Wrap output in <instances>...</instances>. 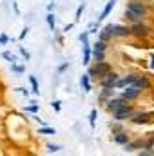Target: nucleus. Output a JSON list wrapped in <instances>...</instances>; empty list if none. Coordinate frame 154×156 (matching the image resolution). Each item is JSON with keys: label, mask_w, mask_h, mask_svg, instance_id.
Segmentation results:
<instances>
[{"label": "nucleus", "mask_w": 154, "mask_h": 156, "mask_svg": "<svg viewBox=\"0 0 154 156\" xmlns=\"http://www.w3.org/2000/svg\"><path fill=\"white\" fill-rule=\"evenodd\" d=\"M29 82H31V89H33V95H40V87H38V80H36V76L31 75V76H29Z\"/></svg>", "instance_id": "nucleus-19"}, {"label": "nucleus", "mask_w": 154, "mask_h": 156, "mask_svg": "<svg viewBox=\"0 0 154 156\" xmlns=\"http://www.w3.org/2000/svg\"><path fill=\"white\" fill-rule=\"evenodd\" d=\"M114 96V89H104L101 91V98H112Z\"/></svg>", "instance_id": "nucleus-27"}, {"label": "nucleus", "mask_w": 154, "mask_h": 156, "mask_svg": "<svg viewBox=\"0 0 154 156\" xmlns=\"http://www.w3.org/2000/svg\"><path fill=\"white\" fill-rule=\"evenodd\" d=\"M131 33H134L136 36H145V35L149 33V27L143 26V24H140V22H136L134 26L131 27Z\"/></svg>", "instance_id": "nucleus-12"}, {"label": "nucleus", "mask_w": 154, "mask_h": 156, "mask_svg": "<svg viewBox=\"0 0 154 156\" xmlns=\"http://www.w3.org/2000/svg\"><path fill=\"white\" fill-rule=\"evenodd\" d=\"M45 147H47V151H49L51 154H56L58 151H62V145H56V143H47Z\"/></svg>", "instance_id": "nucleus-23"}, {"label": "nucleus", "mask_w": 154, "mask_h": 156, "mask_svg": "<svg viewBox=\"0 0 154 156\" xmlns=\"http://www.w3.org/2000/svg\"><path fill=\"white\" fill-rule=\"evenodd\" d=\"M71 29H73V24H69V26H65V27H64V31H65V33H69Z\"/></svg>", "instance_id": "nucleus-38"}, {"label": "nucleus", "mask_w": 154, "mask_h": 156, "mask_svg": "<svg viewBox=\"0 0 154 156\" xmlns=\"http://www.w3.org/2000/svg\"><path fill=\"white\" fill-rule=\"evenodd\" d=\"M138 156H154V151H140Z\"/></svg>", "instance_id": "nucleus-33"}, {"label": "nucleus", "mask_w": 154, "mask_h": 156, "mask_svg": "<svg viewBox=\"0 0 154 156\" xmlns=\"http://www.w3.org/2000/svg\"><path fill=\"white\" fill-rule=\"evenodd\" d=\"M18 51H20V55L24 56V60H26V62H27V60H31V55H29V51H27V49H24L22 46H18Z\"/></svg>", "instance_id": "nucleus-26"}, {"label": "nucleus", "mask_w": 154, "mask_h": 156, "mask_svg": "<svg viewBox=\"0 0 154 156\" xmlns=\"http://www.w3.org/2000/svg\"><path fill=\"white\" fill-rule=\"evenodd\" d=\"M112 142L125 147V145L131 142V136H129V132H127V131H121V132H118V134H114V136H112Z\"/></svg>", "instance_id": "nucleus-10"}, {"label": "nucleus", "mask_w": 154, "mask_h": 156, "mask_svg": "<svg viewBox=\"0 0 154 156\" xmlns=\"http://www.w3.org/2000/svg\"><path fill=\"white\" fill-rule=\"evenodd\" d=\"M150 69H154V55L150 56Z\"/></svg>", "instance_id": "nucleus-39"}, {"label": "nucleus", "mask_w": 154, "mask_h": 156, "mask_svg": "<svg viewBox=\"0 0 154 156\" xmlns=\"http://www.w3.org/2000/svg\"><path fill=\"white\" fill-rule=\"evenodd\" d=\"M107 49V44L101 42V40H98V42L94 44V51H105Z\"/></svg>", "instance_id": "nucleus-29"}, {"label": "nucleus", "mask_w": 154, "mask_h": 156, "mask_svg": "<svg viewBox=\"0 0 154 156\" xmlns=\"http://www.w3.org/2000/svg\"><path fill=\"white\" fill-rule=\"evenodd\" d=\"M125 105H127V102L123 100V98H109V100H105V107H107L111 113H114V111L125 107Z\"/></svg>", "instance_id": "nucleus-8"}, {"label": "nucleus", "mask_w": 154, "mask_h": 156, "mask_svg": "<svg viewBox=\"0 0 154 156\" xmlns=\"http://www.w3.org/2000/svg\"><path fill=\"white\" fill-rule=\"evenodd\" d=\"M134 113L136 111L132 109L131 105H125V107H121V109L112 113V120H114V122H125V120H131L132 116H134Z\"/></svg>", "instance_id": "nucleus-4"}, {"label": "nucleus", "mask_w": 154, "mask_h": 156, "mask_svg": "<svg viewBox=\"0 0 154 156\" xmlns=\"http://www.w3.org/2000/svg\"><path fill=\"white\" fill-rule=\"evenodd\" d=\"M38 134L53 136V134H56V129H55V127H49V125H45V127H38Z\"/></svg>", "instance_id": "nucleus-17"}, {"label": "nucleus", "mask_w": 154, "mask_h": 156, "mask_svg": "<svg viewBox=\"0 0 154 156\" xmlns=\"http://www.w3.org/2000/svg\"><path fill=\"white\" fill-rule=\"evenodd\" d=\"M27 33H29V27L26 26V27L22 29V33H20V36H18V38H20V40H22V38H26V35H27Z\"/></svg>", "instance_id": "nucleus-36"}, {"label": "nucleus", "mask_w": 154, "mask_h": 156, "mask_svg": "<svg viewBox=\"0 0 154 156\" xmlns=\"http://www.w3.org/2000/svg\"><path fill=\"white\" fill-rule=\"evenodd\" d=\"M96 116H98V111L91 109V113H89V125H91V129L96 127Z\"/></svg>", "instance_id": "nucleus-20"}, {"label": "nucleus", "mask_w": 154, "mask_h": 156, "mask_svg": "<svg viewBox=\"0 0 154 156\" xmlns=\"http://www.w3.org/2000/svg\"><path fill=\"white\" fill-rule=\"evenodd\" d=\"M140 89L138 87H134V85H131V87H127V89H123L121 91V95H120V98H123L125 102H131V100H136L138 96H140Z\"/></svg>", "instance_id": "nucleus-7"}, {"label": "nucleus", "mask_w": 154, "mask_h": 156, "mask_svg": "<svg viewBox=\"0 0 154 156\" xmlns=\"http://www.w3.org/2000/svg\"><path fill=\"white\" fill-rule=\"evenodd\" d=\"M104 33H107L109 36H129L131 35V29L125 26H118V24H107L104 29Z\"/></svg>", "instance_id": "nucleus-2"}, {"label": "nucleus", "mask_w": 154, "mask_h": 156, "mask_svg": "<svg viewBox=\"0 0 154 156\" xmlns=\"http://www.w3.org/2000/svg\"><path fill=\"white\" fill-rule=\"evenodd\" d=\"M132 85H134V87H138L140 91H145V89H149V87H150V80H149L145 75H138L136 82H134Z\"/></svg>", "instance_id": "nucleus-11"}, {"label": "nucleus", "mask_w": 154, "mask_h": 156, "mask_svg": "<svg viewBox=\"0 0 154 156\" xmlns=\"http://www.w3.org/2000/svg\"><path fill=\"white\" fill-rule=\"evenodd\" d=\"M7 42H9V38L6 35H0V46H6Z\"/></svg>", "instance_id": "nucleus-35"}, {"label": "nucleus", "mask_w": 154, "mask_h": 156, "mask_svg": "<svg viewBox=\"0 0 154 156\" xmlns=\"http://www.w3.org/2000/svg\"><path fill=\"white\" fill-rule=\"evenodd\" d=\"M111 73V67H109V64L107 62H101V64H96L94 67H89V73L87 75L91 76V78H104V76H107Z\"/></svg>", "instance_id": "nucleus-3"}, {"label": "nucleus", "mask_w": 154, "mask_h": 156, "mask_svg": "<svg viewBox=\"0 0 154 156\" xmlns=\"http://www.w3.org/2000/svg\"><path fill=\"white\" fill-rule=\"evenodd\" d=\"M118 80H120V75L118 73H109L107 76H104L100 80V84H101V87L104 89H116V84H118Z\"/></svg>", "instance_id": "nucleus-5"}, {"label": "nucleus", "mask_w": 154, "mask_h": 156, "mask_svg": "<svg viewBox=\"0 0 154 156\" xmlns=\"http://www.w3.org/2000/svg\"><path fill=\"white\" fill-rule=\"evenodd\" d=\"M33 120H35V122H38V123H40V127H45V122H44V120H42V118H40V116H36V114H35V116H33Z\"/></svg>", "instance_id": "nucleus-32"}, {"label": "nucleus", "mask_w": 154, "mask_h": 156, "mask_svg": "<svg viewBox=\"0 0 154 156\" xmlns=\"http://www.w3.org/2000/svg\"><path fill=\"white\" fill-rule=\"evenodd\" d=\"M127 152H132V151H138V149H143V138H138V140H134V142H129L125 147Z\"/></svg>", "instance_id": "nucleus-13"}, {"label": "nucleus", "mask_w": 154, "mask_h": 156, "mask_svg": "<svg viewBox=\"0 0 154 156\" xmlns=\"http://www.w3.org/2000/svg\"><path fill=\"white\" fill-rule=\"evenodd\" d=\"M67 67H69V62H65V64H62V66L58 67V73H64V71H65Z\"/></svg>", "instance_id": "nucleus-37"}, {"label": "nucleus", "mask_w": 154, "mask_h": 156, "mask_svg": "<svg viewBox=\"0 0 154 156\" xmlns=\"http://www.w3.org/2000/svg\"><path fill=\"white\" fill-rule=\"evenodd\" d=\"M51 107L55 109V113H60L62 111V102L60 100H53V102H51Z\"/></svg>", "instance_id": "nucleus-28"}, {"label": "nucleus", "mask_w": 154, "mask_h": 156, "mask_svg": "<svg viewBox=\"0 0 154 156\" xmlns=\"http://www.w3.org/2000/svg\"><path fill=\"white\" fill-rule=\"evenodd\" d=\"M2 58L7 60V62H11V64H15V62H16V56L11 53V51H2Z\"/></svg>", "instance_id": "nucleus-22"}, {"label": "nucleus", "mask_w": 154, "mask_h": 156, "mask_svg": "<svg viewBox=\"0 0 154 156\" xmlns=\"http://www.w3.org/2000/svg\"><path fill=\"white\" fill-rule=\"evenodd\" d=\"M82 11H84V4H80V6H78V9H76V20H80Z\"/></svg>", "instance_id": "nucleus-34"}, {"label": "nucleus", "mask_w": 154, "mask_h": 156, "mask_svg": "<svg viewBox=\"0 0 154 156\" xmlns=\"http://www.w3.org/2000/svg\"><path fill=\"white\" fill-rule=\"evenodd\" d=\"M92 58H94L96 64H101V62H105V51H92Z\"/></svg>", "instance_id": "nucleus-18"}, {"label": "nucleus", "mask_w": 154, "mask_h": 156, "mask_svg": "<svg viewBox=\"0 0 154 156\" xmlns=\"http://www.w3.org/2000/svg\"><path fill=\"white\" fill-rule=\"evenodd\" d=\"M121 131H125V129H123L120 123H111V132H112V136H114V134H118V132H121Z\"/></svg>", "instance_id": "nucleus-24"}, {"label": "nucleus", "mask_w": 154, "mask_h": 156, "mask_svg": "<svg viewBox=\"0 0 154 156\" xmlns=\"http://www.w3.org/2000/svg\"><path fill=\"white\" fill-rule=\"evenodd\" d=\"M114 4H116V0H109V2L105 4V7H104V11L100 13V16H98V22H101V20H104L109 13H111V9L114 7Z\"/></svg>", "instance_id": "nucleus-14"}, {"label": "nucleus", "mask_w": 154, "mask_h": 156, "mask_svg": "<svg viewBox=\"0 0 154 156\" xmlns=\"http://www.w3.org/2000/svg\"><path fill=\"white\" fill-rule=\"evenodd\" d=\"M145 13H147V7L143 6L141 2H131V4H127V7H125V15H127L129 18H132V20H140Z\"/></svg>", "instance_id": "nucleus-1"}, {"label": "nucleus", "mask_w": 154, "mask_h": 156, "mask_svg": "<svg viewBox=\"0 0 154 156\" xmlns=\"http://www.w3.org/2000/svg\"><path fill=\"white\" fill-rule=\"evenodd\" d=\"M24 111H26V113H35V114H36V113L40 111V105H38L36 102H31V105H26Z\"/></svg>", "instance_id": "nucleus-21"}, {"label": "nucleus", "mask_w": 154, "mask_h": 156, "mask_svg": "<svg viewBox=\"0 0 154 156\" xmlns=\"http://www.w3.org/2000/svg\"><path fill=\"white\" fill-rule=\"evenodd\" d=\"M15 91H16V93H20V95H24V96H26V98H27V96H29V95H31V93H29V91H27V89H24V87H16V89H15Z\"/></svg>", "instance_id": "nucleus-31"}, {"label": "nucleus", "mask_w": 154, "mask_h": 156, "mask_svg": "<svg viewBox=\"0 0 154 156\" xmlns=\"http://www.w3.org/2000/svg\"><path fill=\"white\" fill-rule=\"evenodd\" d=\"M45 20H47V24H49L51 31H55V27H56V26H55V15H53V13H49V15L45 16Z\"/></svg>", "instance_id": "nucleus-25"}, {"label": "nucleus", "mask_w": 154, "mask_h": 156, "mask_svg": "<svg viewBox=\"0 0 154 156\" xmlns=\"http://www.w3.org/2000/svg\"><path fill=\"white\" fill-rule=\"evenodd\" d=\"M136 78H138L136 73H129V75H125L123 78H120V80H118L116 89H127V87H131V85L136 82Z\"/></svg>", "instance_id": "nucleus-6"}, {"label": "nucleus", "mask_w": 154, "mask_h": 156, "mask_svg": "<svg viewBox=\"0 0 154 156\" xmlns=\"http://www.w3.org/2000/svg\"><path fill=\"white\" fill-rule=\"evenodd\" d=\"M11 69H13L15 73H18V75H20V73H24V71H26V67H24V66H16V64H11Z\"/></svg>", "instance_id": "nucleus-30"}, {"label": "nucleus", "mask_w": 154, "mask_h": 156, "mask_svg": "<svg viewBox=\"0 0 154 156\" xmlns=\"http://www.w3.org/2000/svg\"><path fill=\"white\" fill-rule=\"evenodd\" d=\"M152 114H149V113H145V111H140V113H134V116L131 118V122L134 123V125H140V123H149V122H152Z\"/></svg>", "instance_id": "nucleus-9"}, {"label": "nucleus", "mask_w": 154, "mask_h": 156, "mask_svg": "<svg viewBox=\"0 0 154 156\" xmlns=\"http://www.w3.org/2000/svg\"><path fill=\"white\" fill-rule=\"evenodd\" d=\"M80 85H82V89H84L85 93H89V91H91V76H89V75H82Z\"/></svg>", "instance_id": "nucleus-15"}, {"label": "nucleus", "mask_w": 154, "mask_h": 156, "mask_svg": "<svg viewBox=\"0 0 154 156\" xmlns=\"http://www.w3.org/2000/svg\"><path fill=\"white\" fill-rule=\"evenodd\" d=\"M154 147V134H149L147 138H143V149L141 151H152Z\"/></svg>", "instance_id": "nucleus-16"}]
</instances>
